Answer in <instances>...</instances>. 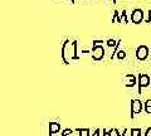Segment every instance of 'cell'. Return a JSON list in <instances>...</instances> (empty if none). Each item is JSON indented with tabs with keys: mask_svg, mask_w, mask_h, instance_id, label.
<instances>
[{
	"mask_svg": "<svg viewBox=\"0 0 151 136\" xmlns=\"http://www.w3.org/2000/svg\"><path fill=\"white\" fill-rule=\"evenodd\" d=\"M60 57L64 64H69L70 60H73V48L69 39H65L63 42L62 48H60Z\"/></svg>",
	"mask_w": 151,
	"mask_h": 136,
	"instance_id": "cell-1",
	"label": "cell"
},
{
	"mask_svg": "<svg viewBox=\"0 0 151 136\" xmlns=\"http://www.w3.org/2000/svg\"><path fill=\"white\" fill-rule=\"evenodd\" d=\"M145 20V13L142 9H134L131 13V22L134 24H141Z\"/></svg>",
	"mask_w": 151,
	"mask_h": 136,
	"instance_id": "cell-2",
	"label": "cell"
},
{
	"mask_svg": "<svg viewBox=\"0 0 151 136\" xmlns=\"http://www.w3.org/2000/svg\"><path fill=\"white\" fill-rule=\"evenodd\" d=\"M150 81H151V78H150V76H147V74H145V73H140L139 74L137 86H139V93L140 95H141V90H142V88L150 86Z\"/></svg>",
	"mask_w": 151,
	"mask_h": 136,
	"instance_id": "cell-3",
	"label": "cell"
},
{
	"mask_svg": "<svg viewBox=\"0 0 151 136\" xmlns=\"http://www.w3.org/2000/svg\"><path fill=\"white\" fill-rule=\"evenodd\" d=\"M105 57V48L102 45L92 47V58L94 60H102Z\"/></svg>",
	"mask_w": 151,
	"mask_h": 136,
	"instance_id": "cell-4",
	"label": "cell"
},
{
	"mask_svg": "<svg viewBox=\"0 0 151 136\" xmlns=\"http://www.w3.org/2000/svg\"><path fill=\"white\" fill-rule=\"evenodd\" d=\"M144 110V104L140 100H132L131 101V119L136 114H140Z\"/></svg>",
	"mask_w": 151,
	"mask_h": 136,
	"instance_id": "cell-5",
	"label": "cell"
},
{
	"mask_svg": "<svg viewBox=\"0 0 151 136\" xmlns=\"http://www.w3.org/2000/svg\"><path fill=\"white\" fill-rule=\"evenodd\" d=\"M149 52H150V49L146 45H140L136 49V58L139 60H146L149 57Z\"/></svg>",
	"mask_w": 151,
	"mask_h": 136,
	"instance_id": "cell-6",
	"label": "cell"
},
{
	"mask_svg": "<svg viewBox=\"0 0 151 136\" xmlns=\"http://www.w3.org/2000/svg\"><path fill=\"white\" fill-rule=\"evenodd\" d=\"M137 84V78H136L135 74H127L125 77V86L127 88H132Z\"/></svg>",
	"mask_w": 151,
	"mask_h": 136,
	"instance_id": "cell-7",
	"label": "cell"
},
{
	"mask_svg": "<svg viewBox=\"0 0 151 136\" xmlns=\"http://www.w3.org/2000/svg\"><path fill=\"white\" fill-rule=\"evenodd\" d=\"M59 131H60V124H58V122H50L49 124V136L58 134Z\"/></svg>",
	"mask_w": 151,
	"mask_h": 136,
	"instance_id": "cell-8",
	"label": "cell"
},
{
	"mask_svg": "<svg viewBox=\"0 0 151 136\" xmlns=\"http://www.w3.org/2000/svg\"><path fill=\"white\" fill-rule=\"evenodd\" d=\"M130 20H129V18H127V12L125 10H122L121 14H120V18H119V20H117V23H124V24H127Z\"/></svg>",
	"mask_w": 151,
	"mask_h": 136,
	"instance_id": "cell-9",
	"label": "cell"
},
{
	"mask_svg": "<svg viewBox=\"0 0 151 136\" xmlns=\"http://www.w3.org/2000/svg\"><path fill=\"white\" fill-rule=\"evenodd\" d=\"M77 45H78V42H77V40H73V42H72V48H73V60L79 59L78 54H77Z\"/></svg>",
	"mask_w": 151,
	"mask_h": 136,
	"instance_id": "cell-10",
	"label": "cell"
},
{
	"mask_svg": "<svg viewBox=\"0 0 151 136\" xmlns=\"http://www.w3.org/2000/svg\"><path fill=\"white\" fill-rule=\"evenodd\" d=\"M74 131L79 132V136H89V132H91L89 129H76Z\"/></svg>",
	"mask_w": 151,
	"mask_h": 136,
	"instance_id": "cell-11",
	"label": "cell"
},
{
	"mask_svg": "<svg viewBox=\"0 0 151 136\" xmlns=\"http://www.w3.org/2000/svg\"><path fill=\"white\" fill-rule=\"evenodd\" d=\"M117 42H119V40H115V39L110 38V39H107L106 44H107L108 48H113V49H115V48H116V45H117Z\"/></svg>",
	"mask_w": 151,
	"mask_h": 136,
	"instance_id": "cell-12",
	"label": "cell"
},
{
	"mask_svg": "<svg viewBox=\"0 0 151 136\" xmlns=\"http://www.w3.org/2000/svg\"><path fill=\"white\" fill-rule=\"evenodd\" d=\"M144 110L146 114H151V100H146L144 104Z\"/></svg>",
	"mask_w": 151,
	"mask_h": 136,
	"instance_id": "cell-13",
	"label": "cell"
},
{
	"mask_svg": "<svg viewBox=\"0 0 151 136\" xmlns=\"http://www.w3.org/2000/svg\"><path fill=\"white\" fill-rule=\"evenodd\" d=\"M73 132H74V130H72V129H65V130L62 131L60 136H73Z\"/></svg>",
	"mask_w": 151,
	"mask_h": 136,
	"instance_id": "cell-14",
	"label": "cell"
},
{
	"mask_svg": "<svg viewBox=\"0 0 151 136\" xmlns=\"http://www.w3.org/2000/svg\"><path fill=\"white\" fill-rule=\"evenodd\" d=\"M117 59H120V60H124L125 58H126V52L125 50H122V49H120L119 52H117Z\"/></svg>",
	"mask_w": 151,
	"mask_h": 136,
	"instance_id": "cell-15",
	"label": "cell"
},
{
	"mask_svg": "<svg viewBox=\"0 0 151 136\" xmlns=\"http://www.w3.org/2000/svg\"><path fill=\"white\" fill-rule=\"evenodd\" d=\"M119 18H120V12L119 10H115L113 12V18H112V23H116L117 20H119Z\"/></svg>",
	"mask_w": 151,
	"mask_h": 136,
	"instance_id": "cell-16",
	"label": "cell"
},
{
	"mask_svg": "<svg viewBox=\"0 0 151 136\" xmlns=\"http://www.w3.org/2000/svg\"><path fill=\"white\" fill-rule=\"evenodd\" d=\"M103 40H93L92 42V47H96V45H102Z\"/></svg>",
	"mask_w": 151,
	"mask_h": 136,
	"instance_id": "cell-17",
	"label": "cell"
},
{
	"mask_svg": "<svg viewBox=\"0 0 151 136\" xmlns=\"http://www.w3.org/2000/svg\"><path fill=\"white\" fill-rule=\"evenodd\" d=\"M145 23H151V9L147 12V18L145 19Z\"/></svg>",
	"mask_w": 151,
	"mask_h": 136,
	"instance_id": "cell-18",
	"label": "cell"
},
{
	"mask_svg": "<svg viewBox=\"0 0 151 136\" xmlns=\"http://www.w3.org/2000/svg\"><path fill=\"white\" fill-rule=\"evenodd\" d=\"M145 136H151V127H149V129H146V131H145V134H144Z\"/></svg>",
	"mask_w": 151,
	"mask_h": 136,
	"instance_id": "cell-19",
	"label": "cell"
},
{
	"mask_svg": "<svg viewBox=\"0 0 151 136\" xmlns=\"http://www.w3.org/2000/svg\"><path fill=\"white\" fill-rule=\"evenodd\" d=\"M112 4H116V0H112Z\"/></svg>",
	"mask_w": 151,
	"mask_h": 136,
	"instance_id": "cell-20",
	"label": "cell"
},
{
	"mask_svg": "<svg viewBox=\"0 0 151 136\" xmlns=\"http://www.w3.org/2000/svg\"><path fill=\"white\" fill-rule=\"evenodd\" d=\"M70 3H76V0H70Z\"/></svg>",
	"mask_w": 151,
	"mask_h": 136,
	"instance_id": "cell-21",
	"label": "cell"
}]
</instances>
